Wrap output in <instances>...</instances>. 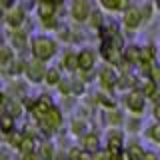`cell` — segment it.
<instances>
[{
  "label": "cell",
  "mask_w": 160,
  "mask_h": 160,
  "mask_svg": "<svg viewBox=\"0 0 160 160\" xmlns=\"http://www.w3.org/2000/svg\"><path fill=\"white\" fill-rule=\"evenodd\" d=\"M60 40L56 34H44V32H34L30 34V56L38 58L42 62H52L60 54Z\"/></svg>",
  "instance_id": "1"
},
{
  "label": "cell",
  "mask_w": 160,
  "mask_h": 160,
  "mask_svg": "<svg viewBox=\"0 0 160 160\" xmlns=\"http://www.w3.org/2000/svg\"><path fill=\"white\" fill-rule=\"evenodd\" d=\"M34 124H36L38 132L42 134V136L54 138V136L60 132V130H62V124H64V110L54 104V106L50 108L48 112L38 120V122H34Z\"/></svg>",
  "instance_id": "2"
},
{
  "label": "cell",
  "mask_w": 160,
  "mask_h": 160,
  "mask_svg": "<svg viewBox=\"0 0 160 160\" xmlns=\"http://www.w3.org/2000/svg\"><path fill=\"white\" fill-rule=\"evenodd\" d=\"M124 144H126V130H122V126H108L102 138V148L108 152V158L124 156Z\"/></svg>",
  "instance_id": "3"
},
{
  "label": "cell",
  "mask_w": 160,
  "mask_h": 160,
  "mask_svg": "<svg viewBox=\"0 0 160 160\" xmlns=\"http://www.w3.org/2000/svg\"><path fill=\"white\" fill-rule=\"evenodd\" d=\"M98 48H92V46H82L78 50V76L88 82L86 78H92L96 76V68H98Z\"/></svg>",
  "instance_id": "4"
},
{
  "label": "cell",
  "mask_w": 160,
  "mask_h": 160,
  "mask_svg": "<svg viewBox=\"0 0 160 160\" xmlns=\"http://www.w3.org/2000/svg\"><path fill=\"white\" fill-rule=\"evenodd\" d=\"M6 42L12 46L20 56H30V32L24 28H4Z\"/></svg>",
  "instance_id": "5"
},
{
  "label": "cell",
  "mask_w": 160,
  "mask_h": 160,
  "mask_svg": "<svg viewBox=\"0 0 160 160\" xmlns=\"http://www.w3.org/2000/svg\"><path fill=\"white\" fill-rule=\"evenodd\" d=\"M122 106L128 114H144L148 106V98L138 88H130L122 92Z\"/></svg>",
  "instance_id": "6"
},
{
  "label": "cell",
  "mask_w": 160,
  "mask_h": 160,
  "mask_svg": "<svg viewBox=\"0 0 160 160\" xmlns=\"http://www.w3.org/2000/svg\"><path fill=\"white\" fill-rule=\"evenodd\" d=\"M28 12H30V10L24 6L22 2L14 4V6L8 8L6 14H4V20H2L4 28H24V26L30 22Z\"/></svg>",
  "instance_id": "7"
},
{
  "label": "cell",
  "mask_w": 160,
  "mask_h": 160,
  "mask_svg": "<svg viewBox=\"0 0 160 160\" xmlns=\"http://www.w3.org/2000/svg\"><path fill=\"white\" fill-rule=\"evenodd\" d=\"M120 14H122V16H120V24H122V30H126V32H136V30L144 24L140 4L130 2Z\"/></svg>",
  "instance_id": "8"
},
{
  "label": "cell",
  "mask_w": 160,
  "mask_h": 160,
  "mask_svg": "<svg viewBox=\"0 0 160 160\" xmlns=\"http://www.w3.org/2000/svg\"><path fill=\"white\" fill-rule=\"evenodd\" d=\"M96 80L98 86L102 90H108V92H116V80H118V68L112 66V64L104 62L96 68Z\"/></svg>",
  "instance_id": "9"
},
{
  "label": "cell",
  "mask_w": 160,
  "mask_h": 160,
  "mask_svg": "<svg viewBox=\"0 0 160 160\" xmlns=\"http://www.w3.org/2000/svg\"><path fill=\"white\" fill-rule=\"evenodd\" d=\"M48 62H42L38 58L28 56L26 68H24V80L28 84H44V74H46Z\"/></svg>",
  "instance_id": "10"
},
{
  "label": "cell",
  "mask_w": 160,
  "mask_h": 160,
  "mask_svg": "<svg viewBox=\"0 0 160 160\" xmlns=\"http://www.w3.org/2000/svg\"><path fill=\"white\" fill-rule=\"evenodd\" d=\"M78 142H80L78 146L82 148L88 156H94L96 152H100V146H102V138H100L98 132H94V130H90V132H86L84 136H80Z\"/></svg>",
  "instance_id": "11"
},
{
  "label": "cell",
  "mask_w": 160,
  "mask_h": 160,
  "mask_svg": "<svg viewBox=\"0 0 160 160\" xmlns=\"http://www.w3.org/2000/svg\"><path fill=\"white\" fill-rule=\"evenodd\" d=\"M60 66L66 74H76L78 72V50L74 48H64L62 54H60Z\"/></svg>",
  "instance_id": "12"
},
{
  "label": "cell",
  "mask_w": 160,
  "mask_h": 160,
  "mask_svg": "<svg viewBox=\"0 0 160 160\" xmlns=\"http://www.w3.org/2000/svg\"><path fill=\"white\" fill-rule=\"evenodd\" d=\"M16 120L18 118L14 116L12 112H8V110H0V140H2V142L18 128Z\"/></svg>",
  "instance_id": "13"
},
{
  "label": "cell",
  "mask_w": 160,
  "mask_h": 160,
  "mask_svg": "<svg viewBox=\"0 0 160 160\" xmlns=\"http://www.w3.org/2000/svg\"><path fill=\"white\" fill-rule=\"evenodd\" d=\"M144 126H146V124H144V114H126L124 124H122V128H126V132L132 134V136L142 134Z\"/></svg>",
  "instance_id": "14"
},
{
  "label": "cell",
  "mask_w": 160,
  "mask_h": 160,
  "mask_svg": "<svg viewBox=\"0 0 160 160\" xmlns=\"http://www.w3.org/2000/svg\"><path fill=\"white\" fill-rule=\"evenodd\" d=\"M62 76H64L62 66H60V64H50L46 68V74H44V86L56 88L60 84V80H62Z\"/></svg>",
  "instance_id": "15"
},
{
  "label": "cell",
  "mask_w": 160,
  "mask_h": 160,
  "mask_svg": "<svg viewBox=\"0 0 160 160\" xmlns=\"http://www.w3.org/2000/svg\"><path fill=\"white\" fill-rule=\"evenodd\" d=\"M16 58H18V52H16L12 46H10L8 42H4L2 46H0V72H2V74L6 72V68H8Z\"/></svg>",
  "instance_id": "16"
},
{
  "label": "cell",
  "mask_w": 160,
  "mask_h": 160,
  "mask_svg": "<svg viewBox=\"0 0 160 160\" xmlns=\"http://www.w3.org/2000/svg\"><path fill=\"white\" fill-rule=\"evenodd\" d=\"M68 128H70V134H72L74 138H80L86 132H90V124H88V120L84 116H72L70 118Z\"/></svg>",
  "instance_id": "17"
},
{
  "label": "cell",
  "mask_w": 160,
  "mask_h": 160,
  "mask_svg": "<svg viewBox=\"0 0 160 160\" xmlns=\"http://www.w3.org/2000/svg\"><path fill=\"white\" fill-rule=\"evenodd\" d=\"M106 22H108V20H106V10H104L102 6H94V8H92V12H90V18H88V22H86V24H88L90 28H94V30L98 32V30L102 28Z\"/></svg>",
  "instance_id": "18"
},
{
  "label": "cell",
  "mask_w": 160,
  "mask_h": 160,
  "mask_svg": "<svg viewBox=\"0 0 160 160\" xmlns=\"http://www.w3.org/2000/svg\"><path fill=\"white\" fill-rule=\"evenodd\" d=\"M126 114H122L118 108H104V124L108 126H122Z\"/></svg>",
  "instance_id": "19"
},
{
  "label": "cell",
  "mask_w": 160,
  "mask_h": 160,
  "mask_svg": "<svg viewBox=\"0 0 160 160\" xmlns=\"http://www.w3.org/2000/svg\"><path fill=\"white\" fill-rule=\"evenodd\" d=\"M158 48L152 44H140V58H138V66H146V64L156 60Z\"/></svg>",
  "instance_id": "20"
},
{
  "label": "cell",
  "mask_w": 160,
  "mask_h": 160,
  "mask_svg": "<svg viewBox=\"0 0 160 160\" xmlns=\"http://www.w3.org/2000/svg\"><path fill=\"white\" fill-rule=\"evenodd\" d=\"M96 4H98V6H102L110 14H116V12L120 14L130 4V0H96Z\"/></svg>",
  "instance_id": "21"
},
{
  "label": "cell",
  "mask_w": 160,
  "mask_h": 160,
  "mask_svg": "<svg viewBox=\"0 0 160 160\" xmlns=\"http://www.w3.org/2000/svg\"><path fill=\"white\" fill-rule=\"evenodd\" d=\"M142 136L152 144H160V120H152L148 126H144Z\"/></svg>",
  "instance_id": "22"
},
{
  "label": "cell",
  "mask_w": 160,
  "mask_h": 160,
  "mask_svg": "<svg viewBox=\"0 0 160 160\" xmlns=\"http://www.w3.org/2000/svg\"><path fill=\"white\" fill-rule=\"evenodd\" d=\"M54 154H56V152H54V140L44 136V140H40V144H38L36 156L38 158H52Z\"/></svg>",
  "instance_id": "23"
},
{
  "label": "cell",
  "mask_w": 160,
  "mask_h": 160,
  "mask_svg": "<svg viewBox=\"0 0 160 160\" xmlns=\"http://www.w3.org/2000/svg\"><path fill=\"white\" fill-rule=\"evenodd\" d=\"M146 154V148L138 142H130V144H124V156L126 158H144Z\"/></svg>",
  "instance_id": "24"
},
{
  "label": "cell",
  "mask_w": 160,
  "mask_h": 160,
  "mask_svg": "<svg viewBox=\"0 0 160 160\" xmlns=\"http://www.w3.org/2000/svg\"><path fill=\"white\" fill-rule=\"evenodd\" d=\"M140 10H142V20H144V24L152 22L154 14H158L156 8H154V2H152V0H144V2L140 4Z\"/></svg>",
  "instance_id": "25"
},
{
  "label": "cell",
  "mask_w": 160,
  "mask_h": 160,
  "mask_svg": "<svg viewBox=\"0 0 160 160\" xmlns=\"http://www.w3.org/2000/svg\"><path fill=\"white\" fill-rule=\"evenodd\" d=\"M6 100H8V94H6V90H4L2 86H0V110L4 108V104H6Z\"/></svg>",
  "instance_id": "26"
},
{
  "label": "cell",
  "mask_w": 160,
  "mask_h": 160,
  "mask_svg": "<svg viewBox=\"0 0 160 160\" xmlns=\"http://www.w3.org/2000/svg\"><path fill=\"white\" fill-rule=\"evenodd\" d=\"M6 4H4V0H0V24H2V20H4V14H6Z\"/></svg>",
  "instance_id": "27"
},
{
  "label": "cell",
  "mask_w": 160,
  "mask_h": 160,
  "mask_svg": "<svg viewBox=\"0 0 160 160\" xmlns=\"http://www.w3.org/2000/svg\"><path fill=\"white\" fill-rule=\"evenodd\" d=\"M4 42H6V36H4V32H2V30H0V46H2Z\"/></svg>",
  "instance_id": "28"
},
{
  "label": "cell",
  "mask_w": 160,
  "mask_h": 160,
  "mask_svg": "<svg viewBox=\"0 0 160 160\" xmlns=\"http://www.w3.org/2000/svg\"><path fill=\"white\" fill-rule=\"evenodd\" d=\"M154 2V8H156V12H160V0H152Z\"/></svg>",
  "instance_id": "29"
},
{
  "label": "cell",
  "mask_w": 160,
  "mask_h": 160,
  "mask_svg": "<svg viewBox=\"0 0 160 160\" xmlns=\"http://www.w3.org/2000/svg\"><path fill=\"white\" fill-rule=\"evenodd\" d=\"M156 60L160 62V48H158V52H156Z\"/></svg>",
  "instance_id": "30"
},
{
  "label": "cell",
  "mask_w": 160,
  "mask_h": 160,
  "mask_svg": "<svg viewBox=\"0 0 160 160\" xmlns=\"http://www.w3.org/2000/svg\"><path fill=\"white\" fill-rule=\"evenodd\" d=\"M158 146H160V144H158Z\"/></svg>",
  "instance_id": "31"
}]
</instances>
